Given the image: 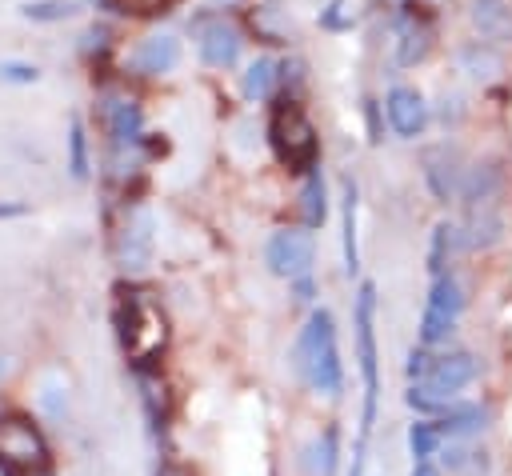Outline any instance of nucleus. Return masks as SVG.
Returning <instances> with one entry per match:
<instances>
[{
	"label": "nucleus",
	"mask_w": 512,
	"mask_h": 476,
	"mask_svg": "<svg viewBox=\"0 0 512 476\" xmlns=\"http://www.w3.org/2000/svg\"><path fill=\"white\" fill-rule=\"evenodd\" d=\"M292 368L296 376L320 392V396H340L344 388V360H340V344H336V320L328 308H312L296 344H292Z\"/></svg>",
	"instance_id": "f257e3e1"
},
{
	"label": "nucleus",
	"mask_w": 512,
	"mask_h": 476,
	"mask_svg": "<svg viewBox=\"0 0 512 476\" xmlns=\"http://www.w3.org/2000/svg\"><path fill=\"white\" fill-rule=\"evenodd\" d=\"M356 364H360V380H364V408H360V440L356 448H364L372 424H376V400H380V372H376V284L364 280L356 292Z\"/></svg>",
	"instance_id": "f03ea898"
},
{
	"label": "nucleus",
	"mask_w": 512,
	"mask_h": 476,
	"mask_svg": "<svg viewBox=\"0 0 512 476\" xmlns=\"http://www.w3.org/2000/svg\"><path fill=\"white\" fill-rule=\"evenodd\" d=\"M268 144L276 152L280 164H288L292 172H312L316 168V156H320V140H316V128L312 120L304 116V108L288 96L272 108V120H268Z\"/></svg>",
	"instance_id": "7ed1b4c3"
},
{
	"label": "nucleus",
	"mask_w": 512,
	"mask_h": 476,
	"mask_svg": "<svg viewBox=\"0 0 512 476\" xmlns=\"http://www.w3.org/2000/svg\"><path fill=\"white\" fill-rule=\"evenodd\" d=\"M52 464V448L44 432L24 412L0 416V472L4 476H44Z\"/></svg>",
	"instance_id": "20e7f679"
},
{
	"label": "nucleus",
	"mask_w": 512,
	"mask_h": 476,
	"mask_svg": "<svg viewBox=\"0 0 512 476\" xmlns=\"http://www.w3.org/2000/svg\"><path fill=\"white\" fill-rule=\"evenodd\" d=\"M460 312H464V288H460V280H456L452 272L436 276V280H432V288H428L424 312H420V328H416L420 344H424V348L444 344V340L456 332Z\"/></svg>",
	"instance_id": "39448f33"
},
{
	"label": "nucleus",
	"mask_w": 512,
	"mask_h": 476,
	"mask_svg": "<svg viewBox=\"0 0 512 476\" xmlns=\"http://www.w3.org/2000/svg\"><path fill=\"white\" fill-rule=\"evenodd\" d=\"M164 316L156 312L152 300H144L140 292L128 296V304H120V344L128 348L132 360H152L164 348Z\"/></svg>",
	"instance_id": "423d86ee"
},
{
	"label": "nucleus",
	"mask_w": 512,
	"mask_h": 476,
	"mask_svg": "<svg viewBox=\"0 0 512 476\" xmlns=\"http://www.w3.org/2000/svg\"><path fill=\"white\" fill-rule=\"evenodd\" d=\"M264 260L276 276H288V280H300L308 276L312 268V236L304 228H280L268 236L264 244Z\"/></svg>",
	"instance_id": "0eeeda50"
},
{
	"label": "nucleus",
	"mask_w": 512,
	"mask_h": 476,
	"mask_svg": "<svg viewBox=\"0 0 512 476\" xmlns=\"http://www.w3.org/2000/svg\"><path fill=\"white\" fill-rule=\"evenodd\" d=\"M192 32H196V52L208 68H232L236 64L240 44H244L236 24H228L224 16H204L192 24Z\"/></svg>",
	"instance_id": "6e6552de"
},
{
	"label": "nucleus",
	"mask_w": 512,
	"mask_h": 476,
	"mask_svg": "<svg viewBox=\"0 0 512 476\" xmlns=\"http://www.w3.org/2000/svg\"><path fill=\"white\" fill-rule=\"evenodd\" d=\"M472 380H476V356L472 352H436V364L428 368V376L416 388H424L428 396H440V400H456V392Z\"/></svg>",
	"instance_id": "1a4fd4ad"
},
{
	"label": "nucleus",
	"mask_w": 512,
	"mask_h": 476,
	"mask_svg": "<svg viewBox=\"0 0 512 476\" xmlns=\"http://www.w3.org/2000/svg\"><path fill=\"white\" fill-rule=\"evenodd\" d=\"M152 248H156V216L148 208H136L124 220V232H120V268L124 272H144L148 260H152Z\"/></svg>",
	"instance_id": "9d476101"
},
{
	"label": "nucleus",
	"mask_w": 512,
	"mask_h": 476,
	"mask_svg": "<svg viewBox=\"0 0 512 476\" xmlns=\"http://www.w3.org/2000/svg\"><path fill=\"white\" fill-rule=\"evenodd\" d=\"M420 164H424V180H428V188H432L436 200L448 204L452 196H460L464 172H460V152H456L452 144H432V148H424Z\"/></svg>",
	"instance_id": "9b49d317"
},
{
	"label": "nucleus",
	"mask_w": 512,
	"mask_h": 476,
	"mask_svg": "<svg viewBox=\"0 0 512 476\" xmlns=\"http://www.w3.org/2000/svg\"><path fill=\"white\" fill-rule=\"evenodd\" d=\"M384 112H388L392 132H396V136H404V140L420 136V132H424V124H428V104L420 100V92H416V88H404V84H396V88L384 96Z\"/></svg>",
	"instance_id": "f8f14e48"
},
{
	"label": "nucleus",
	"mask_w": 512,
	"mask_h": 476,
	"mask_svg": "<svg viewBox=\"0 0 512 476\" xmlns=\"http://www.w3.org/2000/svg\"><path fill=\"white\" fill-rule=\"evenodd\" d=\"M128 64L140 72V76H160V72H172L180 64V40L160 32V36H148L140 40V48L128 56Z\"/></svg>",
	"instance_id": "ddd939ff"
},
{
	"label": "nucleus",
	"mask_w": 512,
	"mask_h": 476,
	"mask_svg": "<svg viewBox=\"0 0 512 476\" xmlns=\"http://www.w3.org/2000/svg\"><path fill=\"white\" fill-rule=\"evenodd\" d=\"M500 192H504V168L496 160H484V164H472L460 180V200L468 208L476 204H500Z\"/></svg>",
	"instance_id": "4468645a"
},
{
	"label": "nucleus",
	"mask_w": 512,
	"mask_h": 476,
	"mask_svg": "<svg viewBox=\"0 0 512 476\" xmlns=\"http://www.w3.org/2000/svg\"><path fill=\"white\" fill-rule=\"evenodd\" d=\"M468 20L488 44H512V4L508 0H472Z\"/></svg>",
	"instance_id": "2eb2a0df"
},
{
	"label": "nucleus",
	"mask_w": 512,
	"mask_h": 476,
	"mask_svg": "<svg viewBox=\"0 0 512 476\" xmlns=\"http://www.w3.org/2000/svg\"><path fill=\"white\" fill-rule=\"evenodd\" d=\"M504 232V216H500V204H476L468 208V220L460 228L464 236V248H492Z\"/></svg>",
	"instance_id": "dca6fc26"
},
{
	"label": "nucleus",
	"mask_w": 512,
	"mask_h": 476,
	"mask_svg": "<svg viewBox=\"0 0 512 476\" xmlns=\"http://www.w3.org/2000/svg\"><path fill=\"white\" fill-rule=\"evenodd\" d=\"M484 420H488V412L480 404H452L444 416L432 420V428L440 432V440H464V436L480 432Z\"/></svg>",
	"instance_id": "f3484780"
},
{
	"label": "nucleus",
	"mask_w": 512,
	"mask_h": 476,
	"mask_svg": "<svg viewBox=\"0 0 512 476\" xmlns=\"http://www.w3.org/2000/svg\"><path fill=\"white\" fill-rule=\"evenodd\" d=\"M444 464L452 476H488L492 472V460L484 448L476 444H464V440H444Z\"/></svg>",
	"instance_id": "a211bd4d"
},
{
	"label": "nucleus",
	"mask_w": 512,
	"mask_h": 476,
	"mask_svg": "<svg viewBox=\"0 0 512 476\" xmlns=\"http://www.w3.org/2000/svg\"><path fill=\"white\" fill-rule=\"evenodd\" d=\"M460 248H464L460 228L448 224V220H440V224L432 228V244H428V272H432V280L448 272V260H452Z\"/></svg>",
	"instance_id": "6ab92c4d"
},
{
	"label": "nucleus",
	"mask_w": 512,
	"mask_h": 476,
	"mask_svg": "<svg viewBox=\"0 0 512 476\" xmlns=\"http://www.w3.org/2000/svg\"><path fill=\"white\" fill-rule=\"evenodd\" d=\"M140 128H144V116L132 100H112L108 104V132L112 140L124 148V144H136L140 140Z\"/></svg>",
	"instance_id": "aec40b11"
},
{
	"label": "nucleus",
	"mask_w": 512,
	"mask_h": 476,
	"mask_svg": "<svg viewBox=\"0 0 512 476\" xmlns=\"http://www.w3.org/2000/svg\"><path fill=\"white\" fill-rule=\"evenodd\" d=\"M400 40H396V60L400 64H416V60H424L428 56V48H432V32H428V24H420V20H400V32H396Z\"/></svg>",
	"instance_id": "412c9836"
},
{
	"label": "nucleus",
	"mask_w": 512,
	"mask_h": 476,
	"mask_svg": "<svg viewBox=\"0 0 512 476\" xmlns=\"http://www.w3.org/2000/svg\"><path fill=\"white\" fill-rule=\"evenodd\" d=\"M280 64L272 60V56H256L248 68H244V96L248 100H268L272 96V88L280 84V72H276Z\"/></svg>",
	"instance_id": "4be33fe9"
},
{
	"label": "nucleus",
	"mask_w": 512,
	"mask_h": 476,
	"mask_svg": "<svg viewBox=\"0 0 512 476\" xmlns=\"http://www.w3.org/2000/svg\"><path fill=\"white\" fill-rule=\"evenodd\" d=\"M356 180H344V268L348 276L360 272V248H356Z\"/></svg>",
	"instance_id": "5701e85b"
},
{
	"label": "nucleus",
	"mask_w": 512,
	"mask_h": 476,
	"mask_svg": "<svg viewBox=\"0 0 512 476\" xmlns=\"http://www.w3.org/2000/svg\"><path fill=\"white\" fill-rule=\"evenodd\" d=\"M336 464H340V432L328 424V428L312 440V448H308V468H312L316 476H332Z\"/></svg>",
	"instance_id": "b1692460"
},
{
	"label": "nucleus",
	"mask_w": 512,
	"mask_h": 476,
	"mask_svg": "<svg viewBox=\"0 0 512 476\" xmlns=\"http://www.w3.org/2000/svg\"><path fill=\"white\" fill-rule=\"evenodd\" d=\"M300 208H304V224H308V228H320V224H324L328 204H324V176H320V168H312V172L304 176Z\"/></svg>",
	"instance_id": "393cba45"
},
{
	"label": "nucleus",
	"mask_w": 512,
	"mask_h": 476,
	"mask_svg": "<svg viewBox=\"0 0 512 476\" xmlns=\"http://www.w3.org/2000/svg\"><path fill=\"white\" fill-rule=\"evenodd\" d=\"M20 16L32 24H60V20L76 16V0H24Z\"/></svg>",
	"instance_id": "a878e982"
},
{
	"label": "nucleus",
	"mask_w": 512,
	"mask_h": 476,
	"mask_svg": "<svg viewBox=\"0 0 512 476\" xmlns=\"http://www.w3.org/2000/svg\"><path fill=\"white\" fill-rule=\"evenodd\" d=\"M408 448H412V460L420 464V460H432V456L444 448V440H440V432L432 428V420H416V424L408 428Z\"/></svg>",
	"instance_id": "bb28decb"
},
{
	"label": "nucleus",
	"mask_w": 512,
	"mask_h": 476,
	"mask_svg": "<svg viewBox=\"0 0 512 476\" xmlns=\"http://www.w3.org/2000/svg\"><path fill=\"white\" fill-rule=\"evenodd\" d=\"M68 172H72L76 180L88 176V140H84V124H80V116L68 120Z\"/></svg>",
	"instance_id": "cd10ccee"
},
{
	"label": "nucleus",
	"mask_w": 512,
	"mask_h": 476,
	"mask_svg": "<svg viewBox=\"0 0 512 476\" xmlns=\"http://www.w3.org/2000/svg\"><path fill=\"white\" fill-rule=\"evenodd\" d=\"M116 12H124V16H164V12H172L180 0H108Z\"/></svg>",
	"instance_id": "c85d7f7f"
},
{
	"label": "nucleus",
	"mask_w": 512,
	"mask_h": 476,
	"mask_svg": "<svg viewBox=\"0 0 512 476\" xmlns=\"http://www.w3.org/2000/svg\"><path fill=\"white\" fill-rule=\"evenodd\" d=\"M40 68L28 60H0V84H36Z\"/></svg>",
	"instance_id": "c756f323"
},
{
	"label": "nucleus",
	"mask_w": 512,
	"mask_h": 476,
	"mask_svg": "<svg viewBox=\"0 0 512 476\" xmlns=\"http://www.w3.org/2000/svg\"><path fill=\"white\" fill-rule=\"evenodd\" d=\"M460 64H464L472 76H492V72L500 68V60H496L492 52H480V48H464V52H460Z\"/></svg>",
	"instance_id": "7c9ffc66"
},
{
	"label": "nucleus",
	"mask_w": 512,
	"mask_h": 476,
	"mask_svg": "<svg viewBox=\"0 0 512 476\" xmlns=\"http://www.w3.org/2000/svg\"><path fill=\"white\" fill-rule=\"evenodd\" d=\"M432 364H436V352L420 344V348H412V352H408V364H404V372H408V380H412V384H420V380L428 376V368H432Z\"/></svg>",
	"instance_id": "2f4dec72"
},
{
	"label": "nucleus",
	"mask_w": 512,
	"mask_h": 476,
	"mask_svg": "<svg viewBox=\"0 0 512 476\" xmlns=\"http://www.w3.org/2000/svg\"><path fill=\"white\" fill-rule=\"evenodd\" d=\"M320 24L324 28H352V20L344 16V0H328V8L320 12Z\"/></svg>",
	"instance_id": "473e14b6"
},
{
	"label": "nucleus",
	"mask_w": 512,
	"mask_h": 476,
	"mask_svg": "<svg viewBox=\"0 0 512 476\" xmlns=\"http://www.w3.org/2000/svg\"><path fill=\"white\" fill-rule=\"evenodd\" d=\"M16 216H28V204H20V200H0V220H16Z\"/></svg>",
	"instance_id": "72a5a7b5"
},
{
	"label": "nucleus",
	"mask_w": 512,
	"mask_h": 476,
	"mask_svg": "<svg viewBox=\"0 0 512 476\" xmlns=\"http://www.w3.org/2000/svg\"><path fill=\"white\" fill-rule=\"evenodd\" d=\"M412 476H444V472L432 460H420V464H412Z\"/></svg>",
	"instance_id": "f704fd0d"
},
{
	"label": "nucleus",
	"mask_w": 512,
	"mask_h": 476,
	"mask_svg": "<svg viewBox=\"0 0 512 476\" xmlns=\"http://www.w3.org/2000/svg\"><path fill=\"white\" fill-rule=\"evenodd\" d=\"M44 476H52V472H44Z\"/></svg>",
	"instance_id": "c9c22d12"
}]
</instances>
